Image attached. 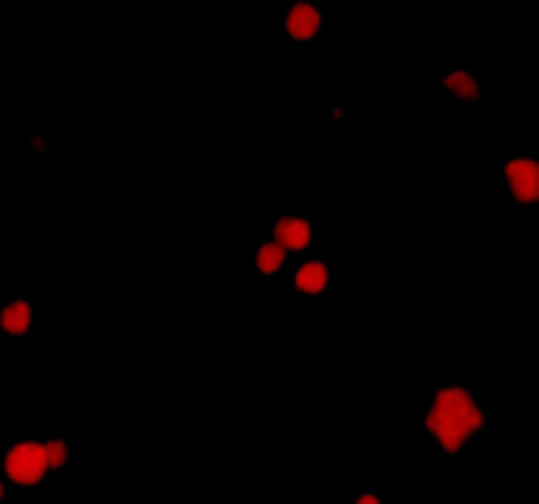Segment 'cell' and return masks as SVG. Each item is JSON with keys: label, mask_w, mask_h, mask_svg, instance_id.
Masks as SVG:
<instances>
[{"label": "cell", "mask_w": 539, "mask_h": 504, "mask_svg": "<svg viewBox=\"0 0 539 504\" xmlns=\"http://www.w3.org/2000/svg\"><path fill=\"white\" fill-rule=\"evenodd\" d=\"M423 423H426V432L445 448V454H458L476 432H483L486 419H483L480 401H476L467 388L451 385L432 394V404L423 416Z\"/></svg>", "instance_id": "obj_1"}, {"label": "cell", "mask_w": 539, "mask_h": 504, "mask_svg": "<svg viewBox=\"0 0 539 504\" xmlns=\"http://www.w3.org/2000/svg\"><path fill=\"white\" fill-rule=\"evenodd\" d=\"M4 470L7 479L16 482V486H38L48 476L45 441H16L4 454Z\"/></svg>", "instance_id": "obj_2"}, {"label": "cell", "mask_w": 539, "mask_h": 504, "mask_svg": "<svg viewBox=\"0 0 539 504\" xmlns=\"http://www.w3.org/2000/svg\"><path fill=\"white\" fill-rule=\"evenodd\" d=\"M505 174V186L514 202L521 205H533L539 199V164L533 158H511L502 167Z\"/></svg>", "instance_id": "obj_3"}, {"label": "cell", "mask_w": 539, "mask_h": 504, "mask_svg": "<svg viewBox=\"0 0 539 504\" xmlns=\"http://www.w3.org/2000/svg\"><path fill=\"white\" fill-rule=\"evenodd\" d=\"M275 246L284 252H303L313 246V237H316V227L309 218H297V215H284L275 221Z\"/></svg>", "instance_id": "obj_4"}, {"label": "cell", "mask_w": 539, "mask_h": 504, "mask_svg": "<svg viewBox=\"0 0 539 504\" xmlns=\"http://www.w3.org/2000/svg\"><path fill=\"white\" fill-rule=\"evenodd\" d=\"M284 29L294 41H313L322 32V10L316 4H309V0H300V4L287 10Z\"/></svg>", "instance_id": "obj_5"}, {"label": "cell", "mask_w": 539, "mask_h": 504, "mask_svg": "<svg viewBox=\"0 0 539 504\" xmlns=\"http://www.w3.org/2000/svg\"><path fill=\"white\" fill-rule=\"evenodd\" d=\"M331 284V268L322 259H309L294 271V287L303 297H319Z\"/></svg>", "instance_id": "obj_6"}, {"label": "cell", "mask_w": 539, "mask_h": 504, "mask_svg": "<svg viewBox=\"0 0 539 504\" xmlns=\"http://www.w3.org/2000/svg\"><path fill=\"white\" fill-rule=\"evenodd\" d=\"M35 325V309L32 300H13L0 309V328H4L10 338H26Z\"/></svg>", "instance_id": "obj_7"}, {"label": "cell", "mask_w": 539, "mask_h": 504, "mask_svg": "<svg viewBox=\"0 0 539 504\" xmlns=\"http://www.w3.org/2000/svg\"><path fill=\"white\" fill-rule=\"evenodd\" d=\"M445 89L454 95V98H461V101H480L483 98V89H480V79H476L470 70H451L445 73Z\"/></svg>", "instance_id": "obj_8"}, {"label": "cell", "mask_w": 539, "mask_h": 504, "mask_svg": "<svg viewBox=\"0 0 539 504\" xmlns=\"http://www.w3.org/2000/svg\"><path fill=\"white\" fill-rule=\"evenodd\" d=\"M284 252L275 246V243H262L259 249H256V268L262 271V275L268 278V275H278V271L284 268Z\"/></svg>", "instance_id": "obj_9"}, {"label": "cell", "mask_w": 539, "mask_h": 504, "mask_svg": "<svg viewBox=\"0 0 539 504\" xmlns=\"http://www.w3.org/2000/svg\"><path fill=\"white\" fill-rule=\"evenodd\" d=\"M45 457H48V470H64L70 460V448L64 438H51L45 441Z\"/></svg>", "instance_id": "obj_10"}, {"label": "cell", "mask_w": 539, "mask_h": 504, "mask_svg": "<svg viewBox=\"0 0 539 504\" xmlns=\"http://www.w3.org/2000/svg\"><path fill=\"white\" fill-rule=\"evenodd\" d=\"M354 504H385V501H382L379 495H360V498H357Z\"/></svg>", "instance_id": "obj_11"}, {"label": "cell", "mask_w": 539, "mask_h": 504, "mask_svg": "<svg viewBox=\"0 0 539 504\" xmlns=\"http://www.w3.org/2000/svg\"><path fill=\"white\" fill-rule=\"evenodd\" d=\"M0 501H4V482H0Z\"/></svg>", "instance_id": "obj_12"}]
</instances>
